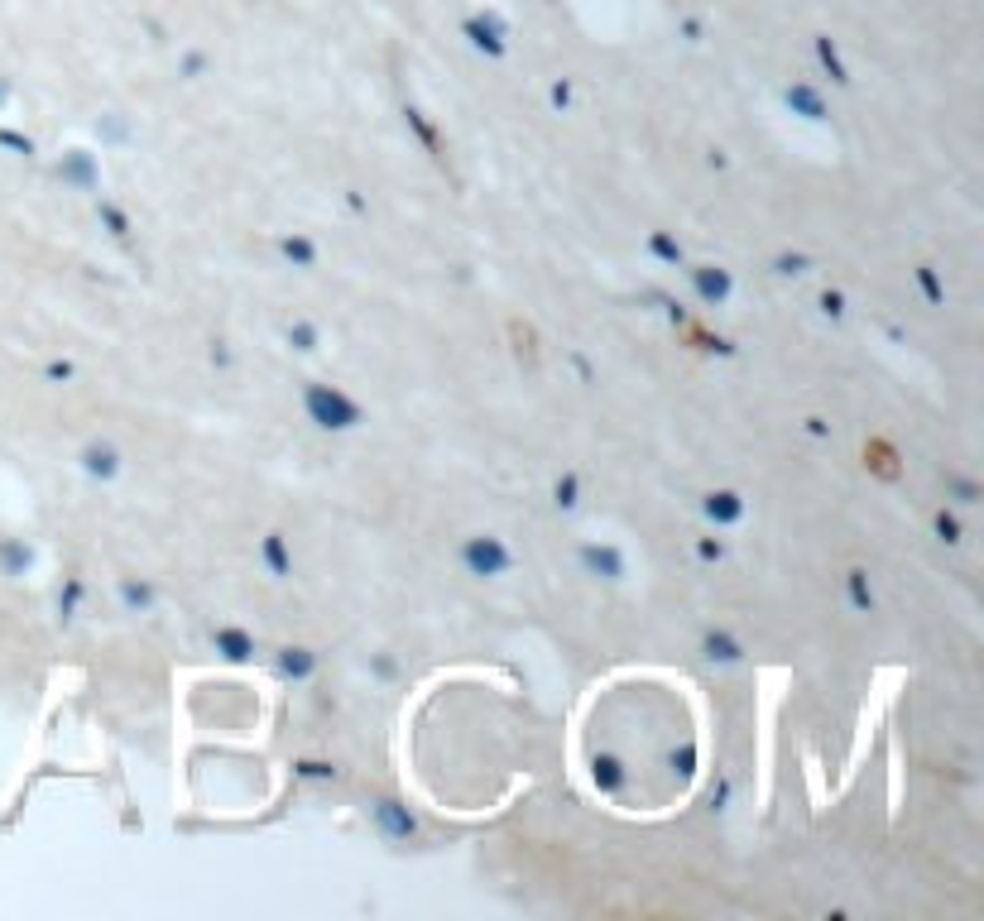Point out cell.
I'll return each instance as SVG.
<instances>
[{"mask_svg":"<svg viewBox=\"0 0 984 921\" xmlns=\"http://www.w3.org/2000/svg\"><path fill=\"white\" fill-rule=\"evenodd\" d=\"M466 557L470 562H476L485 576H490V571H505L509 566V557H505V548L495 538H470V548H466Z\"/></svg>","mask_w":984,"mask_h":921,"instance_id":"cell-1","label":"cell"}]
</instances>
